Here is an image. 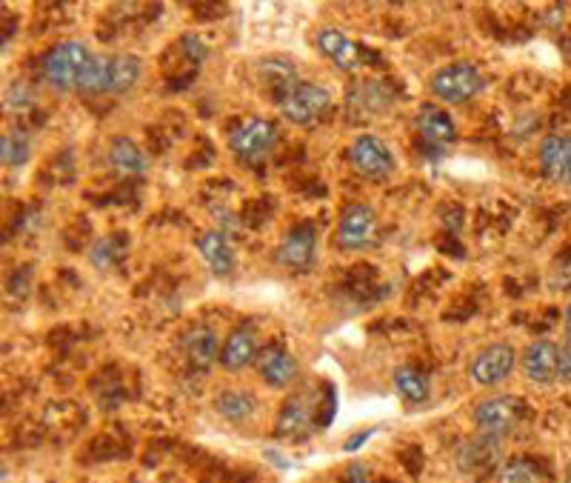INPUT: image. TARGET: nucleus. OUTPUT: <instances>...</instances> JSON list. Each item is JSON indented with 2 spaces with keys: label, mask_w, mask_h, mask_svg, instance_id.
Returning <instances> with one entry per match:
<instances>
[{
  "label": "nucleus",
  "mask_w": 571,
  "mask_h": 483,
  "mask_svg": "<svg viewBox=\"0 0 571 483\" xmlns=\"http://www.w3.org/2000/svg\"><path fill=\"white\" fill-rule=\"evenodd\" d=\"M332 109V95L320 83H297L280 98V115L295 126H312Z\"/></svg>",
  "instance_id": "f03ea898"
},
{
  "label": "nucleus",
  "mask_w": 571,
  "mask_h": 483,
  "mask_svg": "<svg viewBox=\"0 0 571 483\" xmlns=\"http://www.w3.org/2000/svg\"><path fill=\"white\" fill-rule=\"evenodd\" d=\"M260 75L272 83L275 89H280V98H283L286 92H292V89L297 86L295 66H292L289 61H263V66H260Z\"/></svg>",
  "instance_id": "393cba45"
},
{
  "label": "nucleus",
  "mask_w": 571,
  "mask_h": 483,
  "mask_svg": "<svg viewBox=\"0 0 571 483\" xmlns=\"http://www.w3.org/2000/svg\"><path fill=\"white\" fill-rule=\"evenodd\" d=\"M277 141L275 123L266 121V118H249L240 126H235V132L229 135V149L235 152L240 161H263L272 146Z\"/></svg>",
  "instance_id": "39448f33"
},
{
  "label": "nucleus",
  "mask_w": 571,
  "mask_h": 483,
  "mask_svg": "<svg viewBox=\"0 0 571 483\" xmlns=\"http://www.w3.org/2000/svg\"><path fill=\"white\" fill-rule=\"evenodd\" d=\"M315 258V229L306 223V226H295L283 243L277 246V263L286 266V269H297L303 272Z\"/></svg>",
  "instance_id": "f8f14e48"
},
{
  "label": "nucleus",
  "mask_w": 571,
  "mask_h": 483,
  "mask_svg": "<svg viewBox=\"0 0 571 483\" xmlns=\"http://www.w3.org/2000/svg\"><path fill=\"white\" fill-rule=\"evenodd\" d=\"M315 43L317 52L326 61L335 63L340 72H355L357 66H360V49H357V43L346 32L332 29V26H323L315 35Z\"/></svg>",
  "instance_id": "9d476101"
},
{
  "label": "nucleus",
  "mask_w": 571,
  "mask_h": 483,
  "mask_svg": "<svg viewBox=\"0 0 571 483\" xmlns=\"http://www.w3.org/2000/svg\"><path fill=\"white\" fill-rule=\"evenodd\" d=\"M312 415H315V406L306 401L303 395L289 398V401L280 406V415H277V435L280 438H300V435H306V429L312 423Z\"/></svg>",
  "instance_id": "a211bd4d"
},
{
  "label": "nucleus",
  "mask_w": 571,
  "mask_h": 483,
  "mask_svg": "<svg viewBox=\"0 0 571 483\" xmlns=\"http://www.w3.org/2000/svg\"><path fill=\"white\" fill-rule=\"evenodd\" d=\"M414 126L420 132V141L426 143V146H432V149H446L454 141V135H457L452 115L446 109H440V106H432V103H426L417 112Z\"/></svg>",
  "instance_id": "9b49d317"
},
{
  "label": "nucleus",
  "mask_w": 571,
  "mask_h": 483,
  "mask_svg": "<svg viewBox=\"0 0 571 483\" xmlns=\"http://www.w3.org/2000/svg\"><path fill=\"white\" fill-rule=\"evenodd\" d=\"M514 363H517V352L509 343H492L474 355L472 366H469V378H472L474 386L489 389V386H497L512 375Z\"/></svg>",
  "instance_id": "423d86ee"
},
{
  "label": "nucleus",
  "mask_w": 571,
  "mask_h": 483,
  "mask_svg": "<svg viewBox=\"0 0 571 483\" xmlns=\"http://www.w3.org/2000/svg\"><path fill=\"white\" fill-rule=\"evenodd\" d=\"M215 409L229 423H246L257 412V401L246 389H226L215 398Z\"/></svg>",
  "instance_id": "aec40b11"
},
{
  "label": "nucleus",
  "mask_w": 571,
  "mask_h": 483,
  "mask_svg": "<svg viewBox=\"0 0 571 483\" xmlns=\"http://www.w3.org/2000/svg\"><path fill=\"white\" fill-rule=\"evenodd\" d=\"M252 363H257L255 335H252L249 329H235V332L226 338L223 349H220V366H223L226 372H243V369H249Z\"/></svg>",
  "instance_id": "dca6fc26"
},
{
  "label": "nucleus",
  "mask_w": 571,
  "mask_h": 483,
  "mask_svg": "<svg viewBox=\"0 0 571 483\" xmlns=\"http://www.w3.org/2000/svg\"><path fill=\"white\" fill-rule=\"evenodd\" d=\"M109 163L118 169L120 175H140L146 172V155L132 138H115L109 143Z\"/></svg>",
  "instance_id": "412c9836"
},
{
  "label": "nucleus",
  "mask_w": 571,
  "mask_h": 483,
  "mask_svg": "<svg viewBox=\"0 0 571 483\" xmlns=\"http://www.w3.org/2000/svg\"><path fill=\"white\" fill-rule=\"evenodd\" d=\"M497 483H546V475L529 458H514L497 472Z\"/></svg>",
  "instance_id": "b1692460"
},
{
  "label": "nucleus",
  "mask_w": 571,
  "mask_h": 483,
  "mask_svg": "<svg viewBox=\"0 0 571 483\" xmlns=\"http://www.w3.org/2000/svg\"><path fill=\"white\" fill-rule=\"evenodd\" d=\"M197 252H200V258L209 263V269L215 272V275H229L232 269H235V252H232V246L226 241V235L223 232H203L200 238H197Z\"/></svg>",
  "instance_id": "f3484780"
},
{
  "label": "nucleus",
  "mask_w": 571,
  "mask_h": 483,
  "mask_svg": "<svg viewBox=\"0 0 571 483\" xmlns=\"http://www.w3.org/2000/svg\"><path fill=\"white\" fill-rule=\"evenodd\" d=\"M183 349L195 369H209L217 361V335L209 326H195L183 338Z\"/></svg>",
  "instance_id": "6ab92c4d"
},
{
  "label": "nucleus",
  "mask_w": 571,
  "mask_h": 483,
  "mask_svg": "<svg viewBox=\"0 0 571 483\" xmlns=\"http://www.w3.org/2000/svg\"><path fill=\"white\" fill-rule=\"evenodd\" d=\"M106 83H109V58L92 55V61L86 66V75H83L78 89L80 92H89V95H103Z\"/></svg>",
  "instance_id": "a878e982"
},
{
  "label": "nucleus",
  "mask_w": 571,
  "mask_h": 483,
  "mask_svg": "<svg viewBox=\"0 0 571 483\" xmlns=\"http://www.w3.org/2000/svg\"><path fill=\"white\" fill-rule=\"evenodd\" d=\"M557 381L571 383V338L557 352Z\"/></svg>",
  "instance_id": "cd10ccee"
},
{
  "label": "nucleus",
  "mask_w": 571,
  "mask_h": 483,
  "mask_svg": "<svg viewBox=\"0 0 571 483\" xmlns=\"http://www.w3.org/2000/svg\"><path fill=\"white\" fill-rule=\"evenodd\" d=\"M566 329H569V335H571V303H569V309H566Z\"/></svg>",
  "instance_id": "2f4dec72"
},
{
  "label": "nucleus",
  "mask_w": 571,
  "mask_h": 483,
  "mask_svg": "<svg viewBox=\"0 0 571 483\" xmlns=\"http://www.w3.org/2000/svg\"><path fill=\"white\" fill-rule=\"evenodd\" d=\"M557 352L560 346L552 341H532L523 352V375L534 383V386H552L557 381Z\"/></svg>",
  "instance_id": "1a4fd4ad"
},
{
  "label": "nucleus",
  "mask_w": 571,
  "mask_h": 483,
  "mask_svg": "<svg viewBox=\"0 0 571 483\" xmlns=\"http://www.w3.org/2000/svg\"><path fill=\"white\" fill-rule=\"evenodd\" d=\"M500 458V438L492 435H480L472 443H466L457 455V466L469 475H486L489 469H494V463Z\"/></svg>",
  "instance_id": "2eb2a0df"
},
{
  "label": "nucleus",
  "mask_w": 571,
  "mask_h": 483,
  "mask_svg": "<svg viewBox=\"0 0 571 483\" xmlns=\"http://www.w3.org/2000/svg\"><path fill=\"white\" fill-rule=\"evenodd\" d=\"M0 155H3L6 166H23V163L29 161V138L23 132H18V129L6 132L0 138Z\"/></svg>",
  "instance_id": "bb28decb"
},
{
  "label": "nucleus",
  "mask_w": 571,
  "mask_h": 483,
  "mask_svg": "<svg viewBox=\"0 0 571 483\" xmlns=\"http://www.w3.org/2000/svg\"><path fill=\"white\" fill-rule=\"evenodd\" d=\"M183 52H186L192 61H203V58H206V49L200 46L197 38H183Z\"/></svg>",
  "instance_id": "c85d7f7f"
},
{
  "label": "nucleus",
  "mask_w": 571,
  "mask_h": 483,
  "mask_svg": "<svg viewBox=\"0 0 571 483\" xmlns=\"http://www.w3.org/2000/svg\"><path fill=\"white\" fill-rule=\"evenodd\" d=\"M140 78V61L135 55H115L109 58V83H106V95H120L129 92Z\"/></svg>",
  "instance_id": "4be33fe9"
},
{
  "label": "nucleus",
  "mask_w": 571,
  "mask_h": 483,
  "mask_svg": "<svg viewBox=\"0 0 571 483\" xmlns=\"http://www.w3.org/2000/svg\"><path fill=\"white\" fill-rule=\"evenodd\" d=\"M540 169L546 178L560 183H571V138L566 135H549L540 143Z\"/></svg>",
  "instance_id": "4468645a"
},
{
  "label": "nucleus",
  "mask_w": 571,
  "mask_h": 483,
  "mask_svg": "<svg viewBox=\"0 0 571 483\" xmlns=\"http://www.w3.org/2000/svg\"><path fill=\"white\" fill-rule=\"evenodd\" d=\"M520 421H523V401L514 395H492L477 403V409H474V423H477L480 435L503 438L514 432Z\"/></svg>",
  "instance_id": "20e7f679"
},
{
  "label": "nucleus",
  "mask_w": 571,
  "mask_h": 483,
  "mask_svg": "<svg viewBox=\"0 0 571 483\" xmlns=\"http://www.w3.org/2000/svg\"><path fill=\"white\" fill-rule=\"evenodd\" d=\"M375 226L377 218L369 206H363V203L346 206V212L340 215V223H337V246L349 249V252L366 249L375 238Z\"/></svg>",
  "instance_id": "6e6552de"
},
{
  "label": "nucleus",
  "mask_w": 571,
  "mask_h": 483,
  "mask_svg": "<svg viewBox=\"0 0 571 483\" xmlns=\"http://www.w3.org/2000/svg\"><path fill=\"white\" fill-rule=\"evenodd\" d=\"M563 483H571V463L569 469H566V475H563Z\"/></svg>",
  "instance_id": "473e14b6"
},
{
  "label": "nucleus",
  "mask_w": 571,
  "mask_h": 483,
  "mask_svg": "<svg viewBox=\"0 0 571 483\" xmlns=\"http://www.w3.org/2000/svg\"><path fill=\"white\" fill-rule=\"evenodd\" d=\"M483 89V78L474 63H449L437 69L429 81V92L443 103H466Z\"/></svg>",
  "instance_id": "7ed1b4c3"
},
{
  "label": "nucleus",
  "mask_w": 571,
  "mask_h": 483,
  "mask_svg": "<svg viewBox=\"0 0 571 483\" xmlns=\"http://www.w3.org/2000/svg\"><path fill=\"white\" fill-rule=\"evenodd\" d=\"M89 61H92V55H89V49L83 43L63 41L46 52V58L40 63V72H43V81L49 83L52 89L69 92V89L80 86Z\"/></svg>",
  "instance_id": "f257e3e1"
},
{
  "label": "nucleus",
  "mask_w": 571,
  "mask_h": 483,
  "mask_svg": "<svg viewBox=\"0 0 571 483\" xmlns=\"http://www.w3.org/2000/svg\"><path fill=\"white\" fill-rule=\"evenodd\" d=\"M369 438H372V429H366V432H360V435H352L349 441L343 443V452H357Z\"/></svg>",
  "instance_id": "7c9ffc66"
},
{
  "label": "nucleus",
  "mask_w": 571,
  "mask_h": 483,
  "mask_svg": "<svg viewBox=\"0 0 571 483\" xmlns=\"http://www.w3.org/2000/svg\"><path fill=\"white\" fill-rule=\"evenodd\" d=\"M257 372L272 389H286L297 378V361L280 346H269L257 355Z\"/></svg>",
  "instance_id": "ddd939ff"
},
{
  "label": "nucleus",
  "mask_w": 571,
  "mask_h": 483,
  "mask_svg": "<svg viewBox=\"0 0 571 483\" xmlns=\"http://www.w3.org/2000/svg\"><path fill=\"white\" fill-rule=\"evenodd\" d=\"M394 389L409 403H423L429 398V381L426 375H420L412 366H403L394 372Z\"/></svg>",
  "instance_id": "5701e85b"
},
{
  "label": "nucleus",
  "mask_w": 571,
  "mask_h": 483,
  "mask_svg": "<svg viewBox=\"0 0 571 483\" xmlns=\"http://www.w3.org/2000/svg\"><path fill=\"white\" fill-rule=\"evenodd\" d=\"M349 161L355 166L357 172L369 181H380L386 175H392L394 158L389 152V146L380 141V138H372V135H360L352 149H349Z\"/></svg>",
  "instance_id": "0eeeda50"
},
{
  "label": "nucleus",
  "mask_w": 571,
  "mask_h": 483,
  "mask_svg": "<svg viewBox=\"0 0 571 483\" xmlns=\"http://www.w3.org/2000/svg\"><path fill=\"white\" fill-rule=\"evenodd\" d=\"M346 483H369V475H366V466L363 463H355L346 469Z\"/></svg>",
  "instance_id": "c756f323"
}]
</instances>
